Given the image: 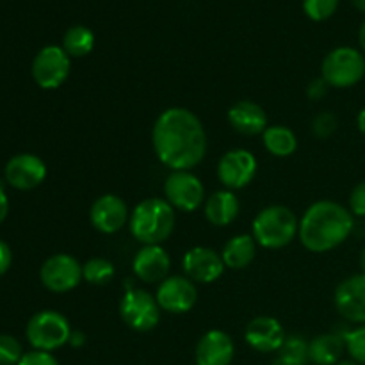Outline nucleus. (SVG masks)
<instances>
[{
    "instance_id": "obj_4",
    "label": "nucleus",
    "mask_w": 365,
    "mask_h": 365,
    "mask_svg": "<svg viewBox=\"0 0 365 365\" xmlns=\"http://www.w3.org/2000/svg\"><path fill=\"white\" fill-rule=\"evenodd\" d=\"M299 232V221L289 207L269 205L260 210L252 225V235L262 248L280 250L291 245Z\"/></svg>"
},
{
    "instance_id": "obj_23",
    "label": "nucleus",
    "mask_w": 365,
    "mask_h": 365,
    "mask_svg": "<svg viewBox=\"0 0 365 365\" xmlns=\"http://www.w3.org/2000/svg\"><path fill=\"white\" fill-rule=\"evenodd\" d=\"M257 255V241L253 235L250 234H239L234 235L230 241L225 245L223 252H221V259H223L225 266L228 269H245L253 262Z\"/></svg>"
},
{
    "instance_id": "obj_3",
    "label": "nucleus",
    "mask_w": 365,
    "mask_h": 365,
    "mask_svg": "<svg viewBox=\"0 0 365 365\" xmlns=\"http://www.w3.org/2000/svg\"><path fill=\"white\" fill-rule=\"evenodd\" d=\"M175 223V209L166 198H146L130 212L128 230L143 246L163 245L173 234Z\"/></svg>"
},
{
    "instance_id": "obj_39",
    "label": "nucleus",
    "mask_w": 365,
    "mask_h": 365,
    "mask_svg": "<svg viewBox=\"0 0 365 365\" xmlns=\"http://www.w3.org/2000/svg\"><path fill=\"white\" fill-rule=\"evenodd\" d=\"M359 43L362 46V50L365 52V21L360 25V31H359Z\"/></svg>"
},
{
    "instance_id": "obj_25",
    "label": "nucleus",
    "mask_w": 365,
    "mask_h": 365,
    "mask_svg": "<svg viewBox=\"0 0 365 365\" xmlns=\"http://www.w3.org/2000/svg\"><path fill=\"white\" fill-rule=\"evenodd\" d=\"M63 48L70 57H86L95 48V34L86 25H73L64 32Z\"/></svg>"
},
{
    "instance_id": "obj_8",
    "label": "nucleus",
    "mask_w": 365,
    "mask_h": 365,
    "mask_svg": "<svg viewBox=\"0 0 365 365\" xmlns=\"http://www.w3.org/2000/svg\"><path fill=\"white\" fill-rule=\"evenodd\" d=\"M71 57L63 46H43L32 61V78L41 89H57L70 77Z\"/></svg>"
},
{
    "instance_id": "obj_34",
    "label": "nucleus",
    "mask_w": 365,
    "mask_h": 365,
    "mask_svg": "<svg viewBox=\"0 0 365 365\" xmlns=\"http://www.w3.org/2000/svg\"><path fill=\"white\" fill-rule=\"evenodd\" d=\"M328 88L330 86L327 84V81L323 77H317L314 81H310L309 86H307V96L310 100H321L328 93Z\"/></svg>"
},
{
    "instance_id": "obj_21",
    "label": "nucleus",
    "mask_w": 365,
    "mask_h": 365,
    "mask_svg": "<svg viewBox=\"0 0 365 365\" xmlns=\"http://www.w3.org/2000/svg\"><path fill=\"white\" fill-rule=\"evenodd\" d=\"M241 210V203L234 191L221 189L205 200V217L214 227H227L234 223Z\"/></svg>"
},
{
    "instance_id": "obj_12",
    "label": "nucleus",
    "mask_w": 365,
    "mask_h": 365,
    "mask_svg": "<svg viewBox=\"0 0 365 365\" xmlns=\"http://www.w3.org/2000/svg\"><path fill=\"white\" fill-rule=\"evenodd\" d=\"M155 299L160 310L170 314H185L195 309L198 302V289L187 277H168L157 287Z\"/></svg>"
},
{
    "instance_id": "obj_9",
    "label": "nucleus",
    "mask_w": 365,
    "mask_h": 365,
    "mask_svg": "<svg viewBox=\"0 0 365 365\" xmlns=\"http://www.w3.org/2000/svg\"><path fill=\"white\" fill-rule=\"evenodd\" d=\"M43 287L50 292L63 294V292L73 291L84 280L82 264L75 257L68 253H57L48 257L39 269Z\"/></svg>"
},
{
    "instance_id": "obj_11",
    "label": "nucleus",
    "mask_w": 365,
    "mask_h": 365,
    "mask_svg": "<svg viewBox=\"0 0 365 365\" xmlns=\"http://www.w3.org/2000/svg\"><path fill=\"white\" fill-rule=\"evenodd\" d=\"M257 168L259 163L250 150L234 148L225 153L217 163V178L225 189L237 191L252 184L257 175Z\"/></svg>"
},
{
    "instance_id": "obj_18",
    "label": "nucleus",
    "mask_w": 365,
    "mask_h": 365,
    "mask_svg": "<svg viewBox=\"0 0 365 365\" xmlns=\"http://www.w3.org/2000/svg\"><path fill=\"white\" fill-rule=\"evenodd\" d=\"M284 327L278 319L269 316H259L248 323L245 330V341L250 348L260 353L280 351L285 341Z\"/></svg>"
},
{
    "instance_id": "obj_19",
    "label": "nucleus",
    "mask_w": 365,
    "mask_h": 365,
    "mask_svg": "<svg viewBox=\"0 0 365 365\" xmlns=\"http://www.w3.org/2000/svg\"><path fill=\"white\" fill-rule=\"evenodd\" d=\"M235 346L223 330H210L196 344V365H230Z\"/></svg>"
},
{
    "instance_id": "obj_1",
    "label": "nucleus",
    "mask_w": 365,
    "mask_h": 365,
    "mask_svg": "<svg viewBox=\"0 0 365 365\" xmlns=\"http://www.w3.org/2000/svg\"><path fill=\"white\" fill-rule=\"evenodd\" d=\"M152 145L160 163L173 171H189L207 155L203 123L185 107L163 110L153 123Z\"/></svg>"
},
{
    "instance_id": "obj_10",
    "label": "nucleus",
    "mask_w": 365,
    "mask_h": 365,
    "mask_svg": "<svg viewBox=\"0 0 365 365\" xmlns=\"http://www.w3.org/2000/svg\"><path fill=\"white\" fill-rule=\"evenodd\" d=\"M164 198L173 209L195 212L205 202V187L191 171H171L164 182Z\"/></svg>"
},
{
    "instance_id": "obj_26",
    "label": "nucleus",
    "mask_w": 365,
    "mask_h": 365,
    "mask_svg": "<svg viewBox=\"0 0 365 365\" xmlns=\"http://www.w3.org/2000/svg\"><path fill=\"white\" fill-rule=\"evenodd\" d=\"M82 273L89 285H107L114 278V264L103 257H93L82 266Z\"/></svg>"
},
{
    "instance_id": "obj_43",
    "label": "nucleus",
    "mask_w": 365,
    "mask_h": 365,
    "mask_svg": "<svg viewBox=\"0 0 365 365\" xmlns=\"http://www.w3.org/2000/svg\"><path fill=\"white\" fill-rule=\"evenodd\" d=\"M337 365H360V364L353 362V360H341V362H339Z\"/></svg>"
},
{
    "instance_id": "obj_41",
    "label": "nucleus",
    "mask_w": 365,
    "mask_h": 365,
    "mask_svg": "<svg viewBox=\"0 0 365 365\" xmlns=\"http://www.w3.org/2000/svg\"><path fill=\"white\" fill-rule=\"evenodd\" d=\"M351 2H353V6L356 7V9L365 13V0H351Z\"/></svg>"
},
{
    "instance_id": "obj_14",
    "label": "nucleus",
    "mask_w": 365,
    "mask_h": 365,
    "mask_svg": "<svg viewBox=\"0 0 365 365\" xmlns=\"http://www.w3.org/2000/svg\"><path fill=\"white\" fill-rule=\"evenodd\" d=\"M182 267H184L185 277L195 284H214L223 277L227 269L221 253L205 246H196L189 250L182 260Z\"/></svg>"
},
{
    "instance_id": "obj_28",
    "label": "nucleus",
    "mask_w": 365,
    "mask_h": 365,
    "mask_svg": "<svg viewBox=\"0 0 365 365\" xmlns=\"http://www.w3.org/2000/svg\"><path fill=\"white\" fill-rule=\"evenodd\" d=\"M339 0H303V11L314 21H324L335 14Z\"/></svg>"
},
{
    "instance_id": "obj_31",
    "label": "nucleus",
    "mask_w": 365,
    "mask_h": 365,
    "mask_svg": "<svg viewBox=\"0 0 365 365\" xmlns=\"http://www.w3.org/2000/svg\"><path fill=\"white\" fill-rule=\"evenodd\" d=\"M339 127V120L334 113H321L312 120V134L317 139H328Z\"/></svg>"
},
{
    "instance_id": "obj_22",
    "label": "nucleus",
    "mask_w": 365,
    "mask_h": 365,
    "mask_svg": "<svg viewBox=\"0 0 365 365\" xmlns=\"http://www.w3.org/2000/svg\"><path fill=\"white\" fill-rule=\"evenodd\" d=\"M344 351V334H321L309 342V359L316 365H337Z\"/></svg>"
},
{
    "instance_id": "obj_7",
    "label": "nucleus",
    "mask_w": 365,
    "mask_h": 365,
    "mask_svg": "<svg viewBox=\"0 0 365 365\" xmlns=\"http://www.w3.org/2000/svg\"><path fill=\"white\" fill-rule=\"evenodd\" d=\"M120 316L134 331H152L160 321V307L155 296L145 289H128L120 302Z\"/></svg>"
},
{
    "instance_id": "obj_36",
    "label": "nucleus",
    "mask_w": 365,
    "mask_h": 365,
    "mask_svg": "<svg viewBox=\"0 0 365 365\" xmlns=\"http://www.w3.org/2000/svg\"><path fill=\"white\" fill-rule=\"evenodd\" d=\"M7 214H9V198H7L6 191L0 187V223L6 220Z\"/></svg>"
},
{
    "instance_id": "obj_40",
    "label": "nucleus",
    "mask_w": 365,
    "mask_h": 365,
    "mask_svg": "<svg viewBox=\"0 0 365 365\" xmlns=\"http://www.w3.org/2000/svg\"><path fill=\"white\" fill-rule=\"evenodd\" d=\"M271 365H292V364L289 362V360H285L284 356H280V355H278L277 359H274L273 362H271Z\"/></svg>"
},
{
    "instance_id": "obj_35",
    "label": "nucleus",
    "mask_w": 365,
    "mask_h": 365,
    "mask_svg": "<svg viewBox=\"0 0 365 365\" xmlns=\"http://www.w3.org/2000/svg\"><path fill=\"white\" fill-rule=\"evenodd\" d=\"M11 264H13V253L11 248L4 241H0V277L9 271Z\"/></svg>"
},
{
    "instance_id": "obj_30",
    "label": "nucleus",
    "mask_w": 365,
    "mask_h": 365,
    "mask_svg": "<svg viewBox=\"0 0 365 365\" xmlns=\"http://www.w3.org/2000/svg\"><path fill=\"white\" fill-rule=\"evenodd\" d=\"M24 355V348L16 337L0 334V365H18Z\"/></svg>"
},
{
    "instance_id": "obj_32",
    "label": "nucleus",
    "mask_w": 365,
    "mask_h": 365,
    "mask_svg": "<svg viewBox=\"0 0 365 365\" xmlns=\"http://www.w3.org/2000/svg\"><path fill=\"white\" fill-rule=\"evenodd\" d=\"M349 210L353 216L365 217V180L355 185L349 196Z\"/></svg>"
},
{
    "instance_id": "obj_2",
    "label": "nucleus",
    "mask_w": 365,
    "mask_h": 365,
    "mask_svg": "<svg viewBox=\"0 0 365 365\" xmlns=\"http://www.w3.org/2000/svg\"><path fill=\"white\" fill-rule=\"evenodd\" d=\"M355 230V216L331 200L312 203L299 220V241L309 252L327 253L341 246Z\"/></svg>"
},
{
    "instance_id": "obj_16",
    "label": "nucleus",
    "mask_w": 365,
    "mask_h": 365,
    "mask_svg": "<svg viewBox=\"0 0 365 365\" xmlns=\"http://www.w3.org/2000/svg\"><path fill=\"white\" fill-rule=\"evenodd\" d=\"M335 309L349 323L365 324V274H353L335 289Z\"/></svg>"
},
{
    "instance_id": "obj_27",
    "label": "nucleus",
    "mask_w": 365,
    "mask_h": 365,
    "mask_svg": "<svg viewBox=\"0 0 365 365\" xmlns=\"http://www.w3.org/2000/svg\"><path fill=\"white\" fill-rule=\"evenodd\" d=\"M280 356L289 360L292 365H307L310 362L309 359V342L302 335H291L285 337L284 344L280 348Z\"/></svg>"
},
{
    "instance_id": "obj_37",
    "label": "nucleus",
    "mask_w": 365,
    "mask_h": 365,
    "mask_svg": "<svg viewBox=\"0 0 365 365\" xmlns=\"http://www.w3.org/2000/svg\"><path fill=\"white\" fill-rule=\"evenodd\" d=\"M86 342V335L82 331H71V337H70V344L73 348H81L82 344Z\"/></svg>"
},
{
    "instance_id": "obj_6",
    "label": "nucleus",
    "mask_w": 365,
    "mask_h": 365,
    "mask_svg": "<svg viewBox=\"0 0 365 365\" xmlns=\"http://www.w3.org/2000/svg\"><path fill=\"white\" fill-rule=\"evenodd\" d=\"M365 75V57L353 46H339L327 53L321 64V77L330 88H353Z\"/></svg>"
},
{
    "instance_id": "obj_33",
    "label": "nucleus",
    "mask_w": 365,
    "mask_h": 365,
    "mask_svg": "<svg viewBox=\"0 0 365 365\" xmlns=\"http://www.w3.org/2000/svg\"><path fill=\"white\" fill-rule=\"evenodd\" d=\"M18 365H59V362H57L56 356H53L52 353L32 349V351L25 353V355L21 356L20 364Z\"/></svg>"
},
{
    "instance_id": "obj_13",
    "label": "nucleus",
    "mask_w": 365,
    "mask_h": 365,
    "mask_svg": "<svg viewBox=\"0 0 365 365\" xmlns=\"http://www.w3.org/2000/svg\"><path fill=\"white\" fill-rule=\"evenodd\" d=\"M4 177L13 189L32 191L45 182L46 164L34 153H18L7 160Z\"/></svg>"
},
{
    "instance_id": "obj_20",
    "label": "nucleus",
    "mask_w": 365,
    "mask_h": 365,
    "mask_svg": "<svg viewBox=\"0 0 365 365\" xmlns=\"http://www.w3.org/2000/svg\"><path fill=\"white\" fill-rule=\"evenodd\" d=\"M228 123L237 134L242 135L264 134V130L269 127L266 110L252 100L235 102L228 110Z\"/></svg>"
},
{
    "instance_id": "obj_15",
    "label": "nucleus",
    "mask_w": 365,
    "mask_h": 365,
    "mask_svg": "<svg viewBox=\"0 0 365 365\" xmlns=\"http://www.w3.org/2000/svg\"><path fill=\"white\" fill-rule=\"evenodd\" d=\"M91 225L102 234H116L130 220V210L123 198L118 195H103L93 202L89 210Z\"/></svg>"
},
{
    "instance_id": "obj_38",
    "label": "nucleus",
    "mask_w": 365,
    "mask_h": 365,
    "mask_svg": "<svg viewBox=\"0 0 365 365\" xmlns=\"http://www.w3.org/2000/svg\"><path fill=\"white\" fill-rule=\"evenodd\" d=\"M356 125H359V130L365 135V109H362L356 116Z\"/></svg>"
},
{
    "instance_id": "obj_24",
    "label": "nucleus",
    "mask_w": 365,
    "mask_h": 365,
    "mask_svg": "<svg viewBox=\"0 0 365 365\" xmlns=\"http://www.w3.org/2000/svg\"><path fill=\"white\" fill-rule=\"evenodd\" d=\"M264 148L274 157H291L298 150V138L294 130L284 125H271L262 134Z\"/></svg>"
},
{
    "instance_id": "obj_17",
    "label": "nucleus",
    "mask_w": 365,
    "mask_h": 365,
    "mask_svg": "<svg viewBox=\"0 0 365 365\" xmlns=\"http://www.w3.org/2000/svg\"><path fill=\"white\" fill-rule=\"evenodd\" d=\"M171 259L160 245L143 246L132 260V269L138 280L145 284H160L170 277Z\"/></svg>"
},
{
    "instance_id": "obj_42",
    "label": "nucleus",
    "mask_w": 365,
    "mask_h": 365,
    "mask_svg": "<svg viewBox=\"0 0 365 365\" xmlns=\"http://www.w3.org/2000/svg\"><path fill=\"white\" fill-rule=\"evenodd\" d=\"M360 267H362V273L365 274V246L362 252H360Z\"/></svg>"
},
{
    "instance_id": "obj_29",
    "label": "nucleus",
    "mask_w": 365,
    "mask_h": 365,
    "mask_svg": "<svg viewBox=\"0 0 365 365\" xmlns=\"http://www.w3.org/2000/svg\"><path fill=\"white\" fill-rule=\"evenodd\" d=\"M346 351L353 359V362L365 365V324H360L355 330L344 334Z\"/></svg>"
},
{
    "instance_id": "obj_5",
    "label": "nucleus",
    "mask_w": 365,
    "mask_h": 365,
    "mask_svg": "<svg viewBox=\"0 0 365 365\" xmlns=\"http://www.w3.org/2000/svg\"><path fill=\"white\" fill-rule=\"evenodd\" d=\"M71 331L66 316L57 310H41L29 319L25 337L38 351L52 353L70 342Z\"/></svg>"
}]
</instances>
